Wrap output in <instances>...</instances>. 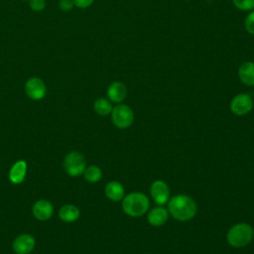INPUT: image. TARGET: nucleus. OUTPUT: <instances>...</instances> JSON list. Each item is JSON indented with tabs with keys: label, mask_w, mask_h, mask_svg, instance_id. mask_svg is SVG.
Here are the masks:
<instances>
[{
	"label": "nucleus",
	"mask_w": 254,
	"mask_h": 254,
	"mask_svg": "<svg viewBox=\"0 0 254 254\" xmlns=\"http://www.w3.org/2000/svg\"><path fill=\"white\" fill-rule=\"evenodd\" d=\"M168 217H169V213L167 209L161 206L155 207L152 210H150L147 216L149 223L153 226L163 225L168 220Z\"/></svg>",
	"instance_id": "obj_13"
},
{
	"label": "nucleus",
	"mask_w": 254,
	"mask_h": 254,
	"mask_svg": "<svg viewBox=\"0 0 254 254\" xmlns=\"http://www.w3.org/2000/svg\"><path fill=\"white\" fill-rule=\"evenodd\" d=\"M245 29L249 34L254 35V11L250 12L245 19Z\"/></svg>",
	"instance_id": "obj_20"
},
{
	"label": "nucleus",
	"mask_w": 254,
	"mask_h": 254,
	"mask_svg": "<svg viewBox=\"0 0 254 254\" xmlns=\"http://www.w3.org/2000/svg\"><path fill=\"white\" fill-rule=\"evenodd\" d=\"M29 5L32 10L40 12L46 8V0H29Z\"/></svg>",
	"instance_id": "obj_21"
},
{
	"label": "nucleus",
	"mask_w": 254,
	"mask_h": 254,
	"mask_svg": "<svg viewBox=\"0 0 254 254\" xmlns=\"http://www.w3.org/2000/svg\"><path fill=\"white\" fill-rule=\"evenodd\" d=\"M127 89L125 84L120 81L112 82L107 88V96L112 102L120 103L126 97Z\"/></svg>",
	"instance_id": "obj_12"
},
{
	"label": "nucleus",
	"mask_w": 254,
	"mask_h": 254,
	"mask_svg": "<svg viewBox=\"0 0 254 254\" xmlns=\"http://www.w3.org/2000/svg\"><path fill=\"white\" fill-rule=\"evenodd\" d=\"M153 199L158 204H164L170 199V190L168 185L163 181H155L150 188Z\"/></svg>",
	"instance_id": "obj_10"
},
{
	"label": "nucleus",
	"mask_w": 254,
	"mask_h": 254,
	"mask_svg": "<svg viewBox=\"0 0 254 254\" xmlns=\"http://www.w3.org/2000/svg\"><path fill=\"white\" fill-rule=\"evenodd\" d=\"M232 2L239 10L248 11L254 9V0H232Z\"/></svg>",
	"instance_id": "obj_19"
},
{
	"label": "nucleus",
	"mask_w": 254,
	"mask_h": 254,
	"mask_svg": "<svg viewBox=\"0 0 254 254\" xmlns=\"http://www.w3.org/2000/svg\"><path fill=\"white\" fill-rule=\"evenodd\" d=\"M74 6V3L72 0H60L59 2V8L64 12L70 11Z\"/></svg>",
	"instance_id": "obj_22"
},
{
	"label": "nucleus",
	"mask_w": 254,
	"mask_h": 254,
	"mask_svg": "<svg viewBox=\"0 0 254 254\" xmlns=\"http://www.w3.org/2000/svg\"><path fill=\"white\" fill-rule=\"evenodd\" d=\"M80 215L79 208L73 204H65L59 210V217L64 222H73Z\"/></svg>",
	"instance_id": "obj_15"
},
{
	"label": "nucleus",
	"mask_w": 254,
	"mask_h": 254,
	"mask_svg": "<svg viewBox=\"0 0 254 254\" xmlns=\"http://www.w3.org/2000/svg\"><path fill=\"white\" fill-rule=\"evenodd\" d=\"M28 1H29V0H28Z\"/></svg>",
	"instance_id": "obj_24"
},
{
	"label": "nucleus",
	"mask_w": 254,
	"mask_h": 254,
	"mask_svg": "<svg viewBox=\"0 0 254 254\" xmlns=\"http://www.w3.org/2000/svg\"><path fill=\"white\" fill-rule=\"evenodd\" d=\"M36 245L35 238L31 234H20L13 241V250L16 254H30Z\"/></svg>",
	"instance_id": "obj_8"
},
{
	"label": "nucleus",
	"mask_w": 254,
	"mask_h": 254,
	"mask_svg": "<svg viewBox=\"0 0 254 254\" xmlns=\"http://www.w3.org/2000/svg\"><path fill=\"white\" fill-rule=\"evenodd\" d=\"M113 124L118 128H127L133 123L134 114L132 109L126 104H118L111 111Z\"/></svg>",
	"instance_id": "obj_5"
},
{
	"label": "nucleus",
	"mask_w": 254,
	"mask_h": 254,
	"mask_svg": "<svg viewBox=\"0 0 254 254\" xmlns=\"http://www.w3.org/2000/svg\"><path fill=\"white\" fill-rule=\"evenodd\" d=\"M122 208L130 216H141L149 208V199L143 192H131L123 198Z\"/></svg>",
	"instance_id": "obj_2"
},
{
	"label": "nucleus",
	"mask_w": 254,
	"mask_h": 254,
	"mask_svg": "<svg viewBox=\"0 0 254 254\" xmlns=\"http://www.w3.org/2000/svg\"><path fill=\"white\" fill-rule=\"evenodd\" d=\"M93 108H94V111L98 115H101V116L108 115L109 113H111V111L113 109L111 102L109 100H107L106 98H98V99H96L94 101Z\"/></svg>",
	"instance_id": "obj_17"
},
{
	"label": "nucleus",
	"mask_w": 254,
	"mask_h": 254,
	"mask_svg": "<svg viewBox=\"0 0 254 254\" xmlns=\"http://www.w3.org/2000/svg\"><path fill=\"white\" fill-rule=\"evenodd\" d=\"M105 195L113 200V201H119L124 196V188L123 186L118 182H109L105 186Z\"/></svg>",
	"instance_id": "obj_16"
},
{
	"label": "nucleus",
	"mask_w": 254,
	"mask_h": 254,
	"mask_svg": "<svg viewBox=\"0 0 254 254\" xmlns=\"http://www.w3.org/2000/svg\"><path fill=\"white\" fill-rule=\"evenodd\" d=\"M25 92L33 100H41L47 93V86L40 77H31L25 83Z\"/></svg>",
	"instance_id": "obj_6"
},
{
	"label": "nucleus",
	"mask_w": 254,
	"mask_h": 254,
	"mask_svg": "<svg viewBox=\"0 0 254 254\" xmlns=\"http://www.w3.org/2000/svg\"><path fill=\"white\" fill-rule=\"evenodd\" d=\"M171 215L181 221L191 219L196 213V204L194 200L185 194H178L169 200L168 204Z\"/></svg>",
	"instance_id": "obj_1"
},
{
	"label": "nucleus",
	"mask_w": 254,
	"mask_h": 254,
	"mask_svg": "<svg viewBox=\"0 0 254 254\" xmlns=\"http://www.w3.org/2000/svg\"><path fill=\"white\" fill-rule=\"evenodd\" d=\"M84 179L89 183H97L102 178V172L97 166H89L83 172Z\"/></svg>",
	"instance_id": "obj_18"
},
{
	"label": "nucleus",
	"mask_w": 254,
	"mask_h": 254,
	"mask_svg": "<svg viewBox=\"0 0 254 254\" xmlns=\"http://www.w3.org/2000/svg\"><path fill=\"white\" fill-rule=\"evenodd\" d=\"M74 3V6L78 7V8H87L89 7L94 0H72Z\"/></svg>",
	"instance_id": "obj_23"
},
{
	"label": "nucleus",
	"mask_w": 254,
	"mask_h": 254,
	"mask_svg": "<svg viewBox=\"0 0 254 254\" xmlns=\"http://www.w3.org/2000/svg\"><path fill=\"white\" fill-rule=\"evenodd\" d=\"M32 213L36 219L40 221H45L53 216L54 206L47 199H39L33 204Z\"/></svg>",
	"instance_id": "obj_9"
},
{
	"label": "nucleus",
	"mask_w": 254,
	"mask_h": 254,
	"mask_svg": "<svg viewBox=\"0 0 254 254\" xmlns=\"http://www.w3.org/2000/svg\"><path fill=\"white\" fill-rule=\"evenodd\" d=\"M240 80L246 85H254V63L245 62L238 69Z\"/></svg>",
	"instance_id": "obj_14"
},
{
	"label": "nucleus",
	"mask_w": 254,
	"mask_h": 254,
	"mask_svg": "<svg viewBox=\"0 0 254 254\" xmlns=\"http://www.w3.org/2000/svg\"><path fill=\"white\" fill-rule=\"evenodd\" d=\"M27 163L24 160L16 161L9 171V180L14 185H19L24 182L27 174Z\"/></svg>",
	"instance_id": "obj_11"
},
{
	"label": "nucleus",
	"mask_w": 254,
	"mask_h": 254,
	"mask_svg": "<svg viewBox=\"0 0 254 254\" xmlns=\"http://www.w3.org/2000/svg\"><path fill=\"white\" fill-rule=\"evenodd\" d=\"M64 168L70 177H78L83 174L86 168V162L83 155L77 151L69 152L64 160Z\"/></svg>",
	"instance_id": "obj_4"
},
{
	"label": "nucleus",
	"mask_w": 254,
	"mask_h": 254,
	"mask_svg": "<svg viewBox=\"0 0 254 254\" xmlns=\"http://www.w3.org/2000/svg\"><path fill=\"white\" fill-rule=\"evenodd\" d=\"M253 101L249 94L240 93L234 96L230 102V109L236 115H245L251 111Z\"/></svg>",
	"instance_id": "obj_7"
},
{
	"label": "nucleus",
	"mask_w": 254,
	"mask_h": 254,
	"mask_svg": "<svg viewBox=\"0 0 254 254\" xmlns=\"http://www.w3.org/2000/svg\"><path fill=\"white\" fill-rule=\"evenodd\" d=\"M254 234L253 228L247 223H237L233 225L227 233V241L233 247L247 245Z\"/></svg>",
	"instance_id": "obj_3"
}]
</instances>
